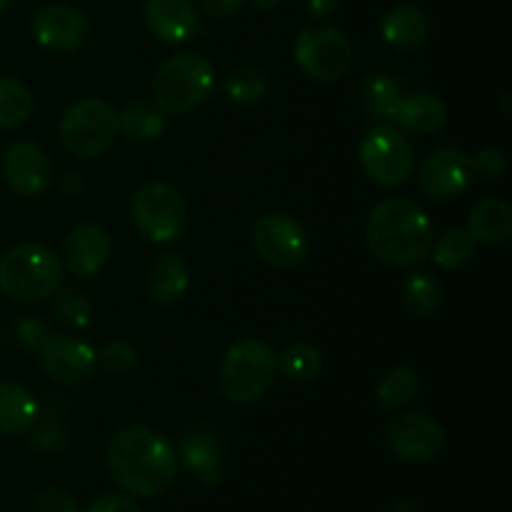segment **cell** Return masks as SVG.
Segmentation results:
<instances>
[{
	"instance_id": "b9f144b4",
	"label": "cell",
	"mask_w": 512,
	"mask_h": 512,
	"mask_svg": "<svg viewBox=\"0 0 512 512\" xmlns=\"http://www.w3.org/2000/svg\"><path fill=\"white\" fill-rule=\"evenodd\" d=\"M8 5H10V0H0V13H3V10L8 8Z\"/></svg>"
},
{
	"instance_id": "e0dca14e",
	"label": "cell",
	"mask_w": 512,
	"mask_h": 512,
	"mask_svg": "<svg viewBox=\"0 0 512 512\" xmlns=\"http://www.w3.org/2000/svg\"><path fill=\"white\" fill-rule=\"evenodd\" d=\"M448 120V105L443 98L428 90H418V93L400 95L395 103L390 123L398 125L400 130L410 135H433Z\"/></svg>"
},
{
	"instance_id": "f1b7e54d",
	"label": "cell",
	"mask_w": 512,
	"mask_h": 512,
	"mask_svg": "<svg viewBox=\"0 0 512 512\" xmlns=\"http://www.w3.org/2000/svg\"><path fill=\"white\" fill-rule=\"evenodd\" d=\"M400 98V85L388 73H370L363 80V105L368 115L378 123H390L395 103Z\"/></svg>"
},
{
	"instance_id": "484cf974",
	"label": "cell",
	"mask_w": 512,
	"mask_h": 512,
	"mask_svg": "<svg viewBox=\"0 0 512 512\" xmlns=\"http://www.w3.org/2000/svg\"><path fill=\"white\" fill-rule=\"evenodd\" d=\"M430 258L443 270H460L475 258V240L465 228H448L443 235H435Z\"/></svg>"
},
{
	"instance_id": "7c38bea8",
	"label": "cell",
	"mask_w": 512,
	"mask_h": 512,
	"mask_svg": "<svg viewBox=\"0 0 512 512\" xmlns=\"http://www.w3.org/2000/svg\"><path fill=\"white\" fill-rule=\"evenodd\" d=\"M35 353L43 373L60 385H83L98 370V353L93 345L75 335L50 333Z\"/></svg>"
},
{
	"instance_id": "9a60e30c",
	"label": "cell",
	"mask_w": 512,
	"mask_h": 512,
	"mask_svg": "<svg viewBox=\"0 0 512 512\" xmlns=\"http://www.w3.org/2000/svg\"><path fill=\"white\" fill-rule=\"evenodd\" d=\"M90 35V20L73 5H45L33 18V38L50 53H73Z\"/></svg>"
},
{
	"instance_id": "d590c367",
	"label": "cell",
	"mask_w": 512,
	"mask_h": 512,
	"mask_svg": "<svg viewBox=\"0 0 512 512\" xmlns=\"http://www.w3.org/2000/svg\"><path fill=\"white\" fill-rule=\"evenodd\" d=\"M48 335V325L40 323V320H23V323L18 325V338L28 350H38Z\"/></svg>"
},
{
	"instance_id": "d6986e66",
	"label": "cell",
	"mask_w": 512,
	"mask_h": 512,
	"mask_svg": "<svg viewBox=\"0 0 512 512\" xmlns=\"http://www.w3.org/2000/svg\"><path fill=\"white\" fill-rule=\"evenodd\" d=\"M180 458H183L185 468H188L200 483H220L225 463V448L213 430L198 428L193 430V433L185 435L183 445H180Z\"/></svg>"
},
{
	"instance_id": "2e32d148",
	"label": "cell",
	"mask_w": 512,
	"mask_h": 512,
	"mask_svg": "<svg viewBox=\"0 0 512 512\" xmlns=\"http://www.w3.org/2000/svg\"><path fill=\"white\" fill-rule=\"evenodd\" d=\"M110 235L98 223H80L65 235L63 268L78 278H93L110 260Z\"/></svg>"
},
{
	"instance_id": "ffe728a7",
	"label": "cell",
	"mask_w": 512,
	"mask_h": 512,
	"mask_svg": "<svg viewBox=\"0 0 512 512\" xmlns=\"http://www.w3.org/2000/svg\"><path fill=\"white\" fill-rule=\"evenodd\" d=\"M468 230L475 243L498 245L512 235V205L505 198L490 195L478 200L468 215Z\"/></svg>"
},
{
	"instance_id": "e575fe53",
	"label": "cell",
	"mask_w": 512,
	"mask_h": 512,
	"mask_svg": "<svg viewBox=\"0 0 512 512\" xmlns=\"http://www.w3.org/2000/svg\"><path fill=\"white\" fill-rule=\"evenodd\" d=\"M33 512H78V503L68 490L43 488L33 498Z\"/></svg>"
},
{
	"instance_id": "8d00e7d4",
	"label": "cell",
	"mask_w": 512,
	"mask_h": 512,
	"mask_svg": "<svg viewBox=\"0 0 512 512\" xmlns=\"http://www.w3.org/2000/svg\"><path fill=\"white\" fill-rule=\"evenodd\" d=\"M88 512H143L130 495H103L90 505Z\"/></svg>"
},
{
	"instance_id": "60d3db41",
	"label": "cell",
	"mask_w": 512,
	"mask_h": 512,
	"mask_svg": "<svg viewBox=\"0 0 512 512\" xmlns=\"http://www.w3.org/2000/svg\"><path fill=\"white\" fill-rule=\"evenodd\" d=\"M253 5L258 10H275L280 5V0H253Z\"/></svg>"
},
{
	"instance_id": "277c9868",
	"label": "cell",
	"mask_w": 512,
	"mask_h": 512,
	"mask_svg": "<svg viewBox=\"0 0 512 512\" xmlns=\"http://www.w3.org/2000/svg\"><path fill=\"white\" fill-rule=\"evenodd\" d=\"M278 353L265 340L245 338L230 345L218 368V388L225 400L238 405L258 403L273 388Z\"/></svg>"
},
{
	"instance_id": "3957f363",
	"label": "cell",
	"mask_w": 512,
	"mask_h": 512,
	"mask_svg": "<svg viewBox=\"0 0 512 512\" xmlns=\"http://www.w3.org/2000/svg\"><path fill=\"white\" fill-rule=\"evenodd\" d=\"M63 260L43 243H20L0 258V290L20 303H43L63 285Z\"/></svg>"
},
{
	"instance_id": "6da1fadb",
	"label": "cell",
	"mask_w": 512,
	"mask_h": 512,
	"mask_svg": "<svg viewBox=\"0 0 512 512\" xmlns=\"http://www.w3.org/2000/svg\"><path fill=\"white\" fill-rule=\"evenodd\" d=\"M105 463L113 483L133 498H155L165 493L178 475V455L173 445L145 425L115 433Z\"/></svg>"
},
{
	"instance_id": "f546056e",
	"label": "cell",
	"mask_w": 512,
	"mask_h": 512,
	"mask_svg": "<svg viewBox=\"0 0 512 512\" xmlns=\"http://www.w3.org/2000/svg\"><path fill=\"white\" fill-rule=\"evenodd\" d=\"M33 93L13 78H0V130L18 128L33 115Z\"/></svg>"
},
{
	"instance_id": "1f68e13d",
	"label": "cell",
	"mask_w": 512,
	"mask_h": 512,
	"mask_svg": "<svg viewBox=\"0 0 512 512\" xmlns=\"http://www.w3.org/2000/svg\"><path fill=\"white\" fill-rule=\"evenodd\" d=\"M53 315L65 328L85 330L93 323V303L80 290H63V293H55Z\"/></svg>"
},
{
	"instance_id": "cb8c5ba5",
	"label": "cell",
	"mask_w": 512,
	"mask_h": 512,
	"mask_svg": "<svg viewBox=\"0 0 512 512\" xmlns=\"http://www.w3.org/2000/svg\"><path fill=\"white\" fill-rule=\"evenodd\" d=\"M118 133H123L130 143H153L165 133V118L153 103L135 100L118 113Z\"/></svg>"
},
{
	"instance_id": "d6a6232c",
	"label": "cell",
	"mask_w": 512,
	"mask_h": 512,
	"mask_svg": "<svg viewBox=\"0 0 512 512\" xmlns=\"http://www.w3.org/2000/svg\"><path fill=\"white\" fill-rule=\"evenodd\" d=\"M98 365L108 375H125L138 365V348L128 340H113L98 353Z\"/></svg>"
},
{
	"instance_id": "74e56055",
	"label": "cell",
	"mask_w": 512,
	"mask_h": 512,
	"mask_svg": "<svg viewBox=\"0 0 512 512\" xmlns=\"http://www.w3.org/2000/svg\"><path fill=\"white\" fill-rule=\"evenodd\" d=\"M243 0H200V8L210 15V18H230L238 13Z\"/></svg>"
},
{
	"instance_id": "ac0fdd59",
	"label": "cell",
	"mask_w": 512,
	"mask_h": 512,
	"mask_svg": "<svg viewBox=\"0 0 512 512\" xmlns=\"http://www.w3.org/2000/svg\"><path fill=\"white\" fill-rule=\"evenodd\" d=\"M145 25L163 43H183L198 30L193 0H145Z\"/></svg>"
},
{
	"instance_id": "7a4b0ae2",
	"label": "cell",
	"mask_w": 512,
	"mask_h": 512,
	"mask_svg": "<svg viewBox=\"0 0 512 512\" xmlns=\"http://www.w3.org/2000/svg\"><path fill=\"white\" fill-rule=\"evenodd\" d=\"M368 248L380 263L393 268H413L430 258L435 243L433 220L413 200H383L370 213Z\"/></svg>"
},
{
	"instance_id": "836d02e7",
	"label": "cell",
	"mask_w": 512,
	"mask_h": 512,
	"mask_svg": "<svg viewBox=\"0 0 512 512\" xmlns=\"http://www.w3.org/2000/svg\"><path fill=\"white\" fill-rule=\"evenodd\" d=\"M470 160H473V173L485 180H498L508 170V158L500 148H483Z\"/></svg>"
},
{
	"instance_id": "83f0119b",
	"label": "cell",
	"mask_w": 512,
	"mask_h": 512,
	"mask_svg": "<svg viewBox=\"0 0 512 512\" xmlns=\"http://www.w3.org/2000/svg\"><path fill=\"white\" fill-rule=\"evenodd\" d=\"M415 393H418V375L408 365H395V368L385 370L375 388L378 403L385 410L405 408L415 398Z\"/></svg>"
},
{
	"instance_id": "52a82bcc",
	"label": "cell",
	"mask_w": 512,
	"mask_h": 512,
	"mask_svg": "<svg viewBox=\"0 0 512 512\" xmlns=\"http://www.w3.org/2000/svg\"><path fill=\"white\" fill-rule=\"evenodd\" d=\"M130 215L138 233L158 245L178 240L188 225V205L183 195L165 183H145L143 188H138Z\"/></svg>"
},
{
	"instance_id": "7402d4cb",
	"label": "cell",
	"mask_w": 512,
	"mask_h": 512,
	"mask_svg": "<svg viewBox=\"0 0 512 512\" xmlns=\"http://www.w3.org/2000/svg\"><path fill=\"white\" fill-rule=\"evenodd\" d=\"M190 288V270L178 255L160 253L148 268V295L158 305H175Z\"/></svg>"
},
{
	"instance_id": "5b68a950",
	"label": "cell",
	"mask_w": 512,
	"mask_h": 512,
	"mask_svg": "<svg viewBox=\"0 0 512 512\" xmlns=\"http://www.w3.org/2000/svg\"><path fill=\"white\" fill-rule=\"evenodd\" d=\"M215 90V68L195 53H180L165 60L153 75V105L163 115H185L200 108Z\"/></svg>"
},
{
	"instance_id": "4fadbf2b",
	"label": "cell",
	"mask_w": 512,
	"mask_h": 512,
	"mask_svg": "<svg viewBox=\"0 0 512 512\" xmlns=\"http://www.w3.org/2000/svg\"><path fill=\"white\" fill-rule=\"evenodd\" d=\"M473 175V160L465 150L438 148L420 165L418 188L435 203H450L468 190Z\"/></svg>"
},
{
	"instance_id": "5bb4252c",
	"label": "cell",
	"mask_w": 512,
	"mask_h": 512,
	"mask_svg": "<svg viewBox=\"0 0 512 512\" xmlns=\"http://www.w3.org/2000/svg\"><path fill=\"white\" fill-rule=\"evenodd\" d=\"M0 173L8 188L23 198H38L53 185V163L48 153L28 140L13 143L5 150L0 158Z\"/></svg>"
},
{
	"instance_id": "8992f818",
	"label": "cell",
	"mask_w": 512,
	"mask_h": 512,
	"mask_svg": "<svg viewBox=\"0 0 512 512\" xmlns=\"http://www.w3.org/2000/svg\"><path fill=\"white\" fill-rule=\"evenodd\" d=\"M118 135V110L100 98H83L65 110L60 120V140L75 158H98Z\"/></svg>"
},
{
	"instance_id": "4dcf8cb0",
	"label": "cell",
	"mask_w": 512,
	"mask_h": 512,
	"mask_svg": "<svg viewBox=\"0 0 512 512\" xmlns=\"http://www.w3.org/2000/svg\"><path fill=\"white\" fill-rule=\"evenodd\" d=\"M268 90L270 83L268 78H265L263 70L250 68V65L233 70V73L228 75V80H225V95H228L235 105H245V108H248V105L263 103Z\"/></svg>"
},
{
	"instance_id": "603a6c76",
	"label": "cell",
	"mask_w": 512,
	"mask_h": 512,
	"mask_svg": "<svg viewBox=\"0 0 512 512\" xmlns=\"http://www.w3.org/2000/svg\"><path fill=\"white\" fill-rule=\"evenodd\" d=\"M40 405L25 385L0 380V433L23 435L38 423Z\"/></svg>"
},
{
	"instance_id": "ba28073f",
	"label": "cell",
	"mask_w": 512,
	"mask_h": 512,
	"mask_svg": "<svg viewBox=\"0 0 512 512\" xmlns=\"http://www.w3.org/2000/svg\"><path fill=\"white\" fill-rule=\"evenodd\" d=\"M360 165L373 183L398 188L413 173V148L393 125H375L360 143Z\"/></svg>"
},
{
	"instance_id": "30bf717a",
	"label": "cell",
	"mask_w": 512,
	"mask_h": 512,
	"mask_svg": "<svg viewBox=\"0 0 512 512\" xmlns=\"http://www.w3.org/2000/svg\"><path fill=\"white\" fill-rule=\"evenodd\" d=\"M448 435L425 413H400L385 425V445L400 463H428L443 453Z\"/></svg>"
},
{
	"instance_id": "9c48e42d",
	"label": "cell",
	"mask_w": 512,
	"mask_h": 512,
	"mask_svg": "<svg viewBox=\"0 0 512 512\" xmlns=\"http://www.w3.org/2000/svg\"><path fill=\"white\" fill-rule=\"evenodd\" d=\"M295 63L308 78L335 83L353 68V45L335 28H303L295 38Z\"/></svg>"
},
{
	"instance_id": "8fae6325",
	"label": "cell",
	"mask_w": 512,
	"mask_h": 512,
	"mask_svg": "<svg viewBox=\"0 0 512 512\" xmlns=\"http://www.w3.org/2000/svg\"><path fill=\"white\" fill-rule=\"evenodd\" d=\"M308 233L288 213H265L253 225V248L270 268L288 270L308 255Z\"/></svg>"
},
{
	"instance_id": "ab89813d",
	"label": "cell",
	"mask_w": 512,
	"mask_h": 512,
	"mask_svg": "<svg viewBox=\"0 0 512 512\" xmlns=\"http://www.w3.org/2000/svg\"><path fill=\"white\" fill-rule=\"evenodd\" d=\"M388 512H418V503L415 500H400Z\"/></svg>"
},
{
	"instance_id": "44dd1931",
	"label": "cell",
	"mask_w": 512,
	"mask_h": 512,
	"mask_svg": "<svg viewBox=\"0 0 512 512\" xmlns=\"http://www.w3.org/2000/svg\"><path fill=\"white\" fill-rule=\"evenodd\" d=\"M380 35L398 50H413L430 35V18L418 5H395L380 20Z\"/></svg>"
},
{
	"instance_id": "f35d334b",
	"label": "cell",
	"mask_w": 512,
	"mask_h": 512,
	"mask_svg": "<svg viewBox=\"0 0 512 512\" xmlns=\"http://www.w3.org/2000/svg\"><path fill=\"white\" fill-rule=\"evenodd\" d=\"M305 10L313 20H328L338 10V0H305Z\"/></svg>"
},
{
	"instance_id": "4316f807",
	"label": "cell",
	"mask_w": 512,
	"mask_h": 512,
	"mask_svg": "<svg viewBox=\"0 0 512 512\" xmlns=\"http://www.w3.org/2000/svg\"><path fill=\"white\" fill-rule=\"evenodd\" d=\"M278 370L290 383H313L323 370V358H320V350L315 345L293 343L278 355Z\"/></svg>"
},
{
	"instance_id": "d4e9b609",
	"label": "cell",
	"mask_w": 512,
	"mask_h": 512,
	"mask_svg": "<svg viewBox=\"0 0 512 512\" xmlns=\"http://www.w3.org/2000/svg\"><path fill=\"white\" fill-rule=\"evenodd\" d=\"M403 305L413 318H433L443 305V285L428 270H415L403 283Z\"/></svg>"
}]
</instances>
